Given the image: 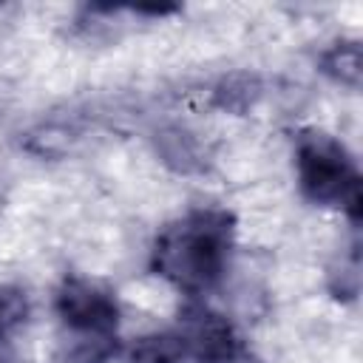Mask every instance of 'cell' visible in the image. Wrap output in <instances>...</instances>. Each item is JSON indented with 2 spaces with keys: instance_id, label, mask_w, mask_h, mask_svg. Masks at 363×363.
I'll use <instances>...</instances> for the list:
<instances>
[{
  "instance_id": "1",
  "label": "cell",
  "mask_w": 363,
  "mask_h": 363,
  "mask_svg": "<svg viewBox=\"0 0 363 363\" xmlns=\"http://www.w3.org/2000/svg\"><path fill=\"white\" fill-rule=\"evenodd\" d=\"M233 233L235 221L227 210H190L156 235L150 250V267L156 275L190 295L213 289L230 264Z\"/></svg>"
},
{
  "instance_id": "2",
  "label": "cell",
  "mask_w": 363,
  "mask_h": 363,
  "mask_svg": "<svg viewBox=\"0 0 363 363\" xmlns=\"http://www.w3.org/2000/svg\"><path fill=\"white\" fill-rule=\"evenodd\" d=\"M301 193L323 207H343L360 218V170L343 142L323 130H301L295 142Z\"/></svg>"
},
{
  "instance_id": "3",
  "label": "cell",
  "mask_w": 363,
  "mask_h": 363,
  "mask_svg": "<svg viewBox=\"0 0 363 363\" xmlns=\"http://www.w3.org/2000/svg\"><path fill=\"white\" fill-rule=\"evenodd\" d=\"M176 332L182 335L193 363H238L247 354L235 326L221 312L199 301L184 303Z\"/></svg>"
},
{
  "instance_id": "4",
  "label": "cell",
  "mask_w": 363,
  "mask_h": 363,
  "mask_svg": "<svg viewBox=\"0 0 363 363\" xmlns=\"http://www.w3.org/2000/svg\"><path fill=\"white\" fill-rule=\"evenodd\" d=\"M57 315L68 329L79 335L111 337L119 323V303L102 284L68 275L57 289Z\"/></svg>"
},
{
  "instance_id": "5",
  "label": "cell",
  "mask_w": 363,
  "mask_h": 363,
  "mask_svg": "<svg viewBox=\"0 0 363 363\" xmlns=\"http://www.w3.org/2000/svg\"><path fill=\"white\" fill-rule=\"evenodd\" d=\"M130 363H193V360L187 354L182 335L173 329V332L142 337L130 352Z\"/></svg>"
},
{
  "instance_id": "6",
  "label": "cell",
  "mask_w": 363,
  "mask_h": 363,
  "mask_svg": "<svg viewBox=\"0 0 363 363\" xmlns=\"http://www.w3.org/2000/svg\"><path fill=\"white\" fill-rule=\"evenodd\" d=\"M320 71L340 85L357 88L360 85V45H357V40H343V43H335L329 51H323Z\"/></svg>"
},
{
  "instance_id": "7",
  "label": "cell",
  "mask_w": 363,
  "mask_h": 363,
  "mask_svg": "<svg viewBox=\"0 0 363 363\" xmlns=\"http://www.w3.org/2000/svg\"><path fill=\"white\" fill-rule=\"evenodd\" d=\"M28 318V298L17 286H0V337L14 332Z\"/></svg>"
},
{
  "instance_id": "8",
  "label": "cell",
  "mask_w": 363,
  "mask_h": 363,
  "mask_svg": "<svg viewBox=\"0 0 363 363\" xmlns=\"http://www.w3.org/2000/svg\"><path fill=\"white\" fill-rule=\"evenodd\" d=\"M0 363H11V352L6 346V337H0Z\"/></svg>"
}]
</instances>
